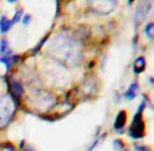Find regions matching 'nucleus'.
<instances>
[{
	"label": "nucleus",
	"mask_w": 154,
	"mask_h": 151,
	"mask_svg": "<svg viewBox=\"0 0 154 151\" xmlns=\"http://www.w3.org/2000/svg\"><path fill=\"white\" fill-rule=\"evenodd\" d=\"M48 54L66 66L77 67L83 61L82 43L76 38L57 35L48 47Z\"/></svg>",
	"instance_id": "1"
},
{
	"label": "nucleus",
	"mask_w": 154,
	"mask_h": 151,
	"mask_svg": "<svg viewBox=\"0 0 154 151\" xmlns=\"http://www.w3.org/2000/svg\"><path fill=\"white\" fill-rule=\"evenodd\" d=\"M146 107V101H141L136 113L134 114L129 130H128V136L133 139H140L145 136V121H143V117H142V112Z\"/></svg>",
	"instance_id": "2"
},
{
	"label": "nucleus",
	"mask_w": 154,
	"mask_h": 151,
	"mask_svg": "<svg viewBox=\"0 0 154 151\" xmlns=\"http://www.w3.org/2000/svg\"><path fill=\"white\" fill-rule=\"evenodd\" d=\"M13 101L6 95L0 96V127H5L16 113L17 105Z\"/></svg>",
	"instance_id": "3"
},
{
	"label": "nucleus",
	"mask_w": 154,
	"mask_h": 151,
	"mask_svg": "<svg viewBox=\"0 0 154 151\" xmlns=\"http://www.w3.org/2000/svg\"><path fill=\"white\" fill-rule=\"evenodd\" d=\"M33 98H35L33 101L36 102V105L40 106V108H44V110L50 108L55 101V96L48 92L36 91V93H33Z\"/></svg>",
	"instance_id": "4"
},
{
	"label": "nucleus",
	"mask_w": 154,
	"mask_h": 151,
	"mask_svg": "<svg viewBox=\"0 0 154 151\" xmlns=\"http://www.w3.org/2000/svg\"><path fill=\"white\" fill-rule=\"evenodd\" d=\"M91 5L93 6V10L97 12L98 14H108L110 13L112 11H114L116 6V1L113 0H102V1H91Z\"/></svg>",
	"instance_id": "5"
},
{
	"label": "nucleus",
	"mask_w": 154,
	"mask_h": 151,
	"mask_svg": "<svg viewBox=\"0 0 154 151\" xmlns=\"http://www.w3.org/2000/svg\"><path fill=\"white\" fill-rule=\"evenodd\" d=\"M149 11H151V7H148V6H143V2H141V4L136 7V10H135V14H134L135 26L141 25V23L146 19V17H147V14H148Z\"/></svg>",
	"instance_id": "6"
},
{
	"label": "nucleus",
	"mask_w": 154,
	"mask_h": 151,
	"mask_svg": "<svg viewBox=\"0 0 154 151\" xmlns=\"http://www.w3.org/2000/svg\"><path fill=\"white\" fill-rule=\"evenodd\" d=\"M8 91L13 96V100L16 102H18V98H20L21 95L24 94V88L23 86L20 85L18 81H16L14 79H10V82H8Z\"/></svg>",
	"instance_id": "7"
},
{
	"label": "nucleus",
	"mask_w": 154,
	"mask_h": 151,
	"mask_svg": "<svg viewBox=\"0 0 154 151\" xmlns=\"http://www.w3.org/2000/svg\"><path fill=\"white\" fill-rule=\"evenodd\" d=\"M19 58H20L19 55H13V54L7 55V56H2V55H0V62L4 63V66H5V68H6V72L8 73V72L11 70V67H12L13 64L18 63Z\"/></svg>",
	"instance_id": "8"
},
{
	"label": "nucleus",
	"mask_w": 154,
	"mask_h": 151,
	"mask_svg": "<svg viewBox=\"0 0 154 151\" xmlns=\"http://www.w3.org/2000/svg\"><path fill=\"white\" fill-rule=\"evenodd\" d=\"M126 121H127V113L126 111H120L115 118V121H114V129L116 130V132H122L125 125H126Z\"/></svg>",
	"instance_id": "9"
},
{
	"label": "nucleus",
	"mask_w": 154,
	"mask_h": 151,
	"mask_svg": "<svg viewBox=\"0 0 154 151\" xmlns=\"http://www.w3.org/2000/svg\"><path fill=\"white\" fill-rule=\"evenodd\" d=\"M146 69V59L143 56H139L133 63V72L134 74L139 75Z\"/></svg>",
	"instance_id": "10"
},
{
	"label": "nucleus",
	"mask_w": 154,
	"mask_h": 151,
	"mask_svg": "<svg viewBox=\"0 0 154 151\" xmlns=\"http://www.w3.org/2000/svg\"><path fill=\"white\" fill-rule=\"evenodd\" d=\"M140 89V86H139V83H137V81H133L132 83H131V86H129V88L126 91V93L123 94V96L127 99V100H133L135 99V96H136V92Z\"/></svg>",
	"instance_id": "11"
},
{
	"label": "nucleus",
	"mask_w": 154,
	"mask_h": 151,
	"mask_svg": "<svg viewBox=\"0 0 154 151\" xmlns=\"http://www.w3.org/2000/svg\"><path fill=\"white\" fill-rule=\"evenodd\" d=\"M11 27H12L11 20H8L5 16H2L0 18V32L1 34H6V32H8L11 30Z\"/></svg>",
	"instance_id": "12"
},
{
	"label": "nucleus",
	"mask_w": 154,
	"mask_h": 151,
	"mask_svg": "<svg viewBox=\"0 0 154 151\" xmlns=\"http://www.w3.org/2000/svg\"><path fill=\"white\" fill-rule=\"evenodd\" d=\"M11 54H12V51H11V49H10V47H8L7 39H6V38H2V39L0 40V55L7 56V55H11Z\"/></svg>",
	"instance_id": "13"
},
{
	"label": "nucleus",
	"mask_w": 154,
	"mask_h": 151,
	"mask_svg": "<svg viewBox=\"0 0 154 151\" xmlns=\"http://www.w3.org/2000/svg\"><path fill=\"white\" fill-rule=\"evenodd\" d=\"M48 39H49V35H46L44 38H42V39L38 42V44H37V45H36V47H35V48L31 50V54H37L39 50L43 48V45L46 43V40H48Z\"/></svg>",
	"instance_id": "14"
},
{
	"label": "nucleus",
	"mask_w": 154,
	"mask_h": 151,
	"mask_svg": "<svg viewBox=\"0 0 154 151\" xmlns=\"http://www.w3.org/2000/svg\"><path fill=\"white\" fill-rule=\"evenodd\" d=\"M145 34H146V36L149 38V39H153V36H154V24L153 23L147 24V26H146V29H145Z\"/></svg>",
	"instance_id": "15"
},
{
	"label": "nucleus",
	"mask_w": 154,
	"mask_h": 151,
	"mask_svg": "<svg viewBox=\"0 0 154 151\" xmlns=\"http://www.w3.org/2000/svg\"><path fill=\"white\" fill-rule=\"evenodd\" d=\"M113 149L115 151H122L125 149V144L121 139H114L113 140Z\"/></svg>",
	"instance_id": "16"
},
{
	"label": "nucleus",
	"mask_w": 154,
	"mask_h": 151,
	"mask_svg": "<svg viewBox=\"0 0 154 151\" xmlns=\"http://www.w3.org/2000/svg\"><path fill=\"white\" fill-rule=\"evenodd\" d=\"M23 14H24V11H23V8H19L16 13H14V16H13V18L11 20V23H12V25L13 24H16V23H19L20 19L23 18Z\"/></svg>",
	"instance_id": "17"
},
{
	"label": "nucleus",
	"mask_w": 154,
	"mask_h": 151,
	"mask_svg": "<svg viewBox=\"0 0 154 151\" xmlns=\"http://www.w3.org/2000/svg\"><path fill=\"white\" fill-rule=\"evenodd\" d=\"M106 138V134H102V137H100V138H97V139H95L94 142H93V144L87 149V151H94V149L97 146V144L100 143V142H102V139H104Z\"/></svg>",
	"instance_id": "18"
},
{
	"label": "nucleus",
	"mask_w": 154,
	"mask_h": 151,
	"mask_svg": "<svg viewBox=\"0 0 154 151\" xmlns=\"http://www.w3.org/2000/svg\"><path fill=\"white\" fill-rule=\"evenodd\" d=\"M30 23H31V16H30V14H25V16H23V24H24L25 26H29Z\"/></svg>",
	"instance_id": "19"
},
{
	"label": "nucleus",
	"mask_w": 154,
	"mask_h": 151,
	"mask_svg": "<svg viewBox=\"0 0 154 151\" xmlns=\"http://www.w3.org/2000/svg\"><path fill=\"white\" fill-rule=\"evenodd\" d=\"M134 148L136 151H151L148 148L143 146V145H137V144H134Z\"/></svg>",
	"instance_id": "20"
},
{
	"label": "nucleus",
	"mask_w": 154,
	"mask_h": 151,
	"mask_svg": "<svg viewBox=\"0 0 154 151\" xmlns=\"http://www.w3.org/2000/svg\"><path fill=\"white\" fill-rule=\"evenodd\" d=\"M23 151H36V150H35V149H33L31 145H27V146H26V148H25Z\"/></svg>",
	"instance_id": "21"
},
{
	"label": "nucleus",
	"mask_w": 154,
	"mask_h": 151,
	"mask_svg": "<svg viewBox=\"0 0 154 151\" xmlns=\"http://www.w3.org/2000/svg\"><path fill=\"white\" fill-rule=\"evenodd\" d=\"M122 151H129V150H127V149H123Z\"/></svg>",
	"instance_id": "22"
}]
</instances>
